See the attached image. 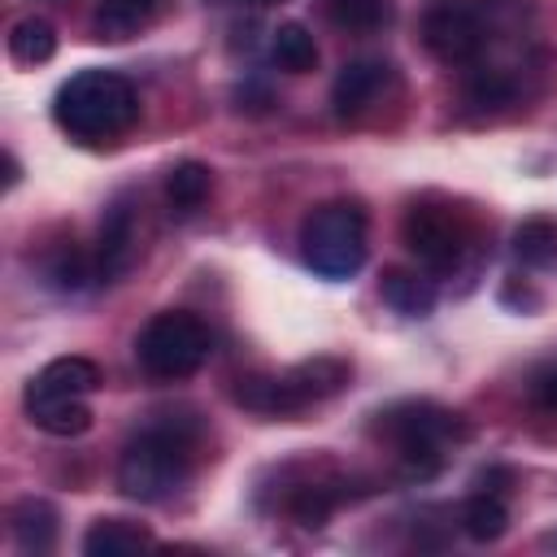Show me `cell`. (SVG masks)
Returning a JSON list of instances; mask_svg holds the SVG:
<instances>
[{
	"instance_id": "obj_29",
	"label": "cell",
	"mask_w": 557,
	"mask_h": 557,
	"mask_svg": "<svg viewBox=\"0 0 557 557\" xmlns=\"http://www.w3.org/2000/svg\"><path fill=\"white\" fill-rule=\"evenodd\" d=\"M252 4H278V0H252Z\"/></svg>"
},
{
	"instance_id": "obj_8",
	"label": "cell",
	"mask_w": 557,
	"mask_h": 557,
	"mask_svg": "<svg viewBox=\"0 0 557 557\" xmlns=\"http://www.w3.org/2000/svg\"><path fill=\"white\" fill-rule=\"evenodd\" d=\"M91 257H96V278H104V283H113L117 274L131 270V261H135V213H131L126 200L109 205V213L100 218V239H96Z\"/></svg>"
},
{
	"instance_id": "obj_26",
	"label": "cell",
	"mask_w": 557,
	"mask_h": 557,
	"mask_svg": "<svg viewBox=\"0 0 557 557\" xmlns=\"http://www.w3.org/2000/svg\"><path fill=\"white\" fill-rule=\"evenodd\" d=\"M509 100H513V83L505 74H479L466 87V104H474V109H500Z\"/></svg>"
},
{
	"instance_id": "obj_23",
	"label": "cell",
	"mask_w": 557,
	"mask_h": 557,
	"mask_svg": "<svg viewBox=\"0 0 557 557\" xmlns=\"http://www.w3.org/2000/svg\"><path fill=\"white\" fill-rule=\"evenodd\" d=\"M505 527H509V509H505V500H500L496 492H474V496L461 505V531H466L470 540L492 544V540L505 535Z\"/></svg>"
},
{
	"instance_id": "obj_15",
	"label": "cell",
	"mask_w": 557,
	"mask_h": 557,
	"mask_svg": "<svg viewBox=\"0 0 557 557\" xmlns=\"http://www.w3.org/2000/svg\"><path fill=\"white\" fill-rule=\"evenodd\" d=\"M235 405L252 409V413H265V418H278V413H300V400L296 392L287 387L283 374H244L235 379Z\"/></svg>"
},
{
	"instance_id": "obj_11",
	"label": "cell",
	"mask_w": 557,
	"mask_h": 557,
	"mask_svg": "<svg viewBox=\"0 0 557 557\" xmlns=\"http://www.w3.org/2000/svg\"><path fill=\"white\" fill-rule=\"evenodd\" d=\"M348 492H344V483L339 479H300V483H292L287 487V496H283V509L300 522V527H309V531H318V527H326V518L335 513V505L344 500Z\"/></svg>"
},
{
	"instance_id": "obj_5",
	"label": "cell",
	"mask_w": 557,
	"mask_h": 557,
	"mask_svg": "<svg viewBox=\"0 0 557 557\" xmlns=\"http://www.w3.org/2000/svg\"><path fill=\"white\" fill-rule=\"evenodd\" d=\"M213 335L196 313L165 309L135 335V357L152 379H187L209 361Z\"/></svg>"
},
{
	"instance_id": "obj_25",
	"label": "cell",
	"mask_w": 557,
	"mask_h": 557,
	"mask_svg": "<svg viewBox=\"0 0 557 557\" xmlns=\"http://www.w3.org/2000/svg\"><path fill=\"white\" fill-rule=\"evenodd\" d=\"M48 278H52V287H61V292H78V287H87V283H96V257H87V252H78V248H57V257L48 261Z\"/></svg>"
},
{
	"instance_id": "obj_14",
	"label": "cell",
	"mask_w": 557,
	"mask_h": 557,
	"mask_svg": "<svg viewBox=\"0 0 557 557\" xmlns=\"http://www.w3.org/2000/svg\"><path fill=\"white\" fill-rule=\"evenodd\" d=\"M379 296H383L387 309H396V313H405V318H426V313L435 309V287H431V278H422L418 270H405V265L383 270Z\"/></svg>"
},
{
	"instance_id": "obj_19",
	"label": "cell",
	"mask_w": 557,
	"mask_h": 557,
	"mask_svg": "<svg viewBox=\"0 0 557 557\" xmlns=\"http://www.w3.org/2000/svg\"><path fill=\"white\" fill-rule=\"evenodd\" d=\"M513 257L531 270H553L557 265V222L553 218H527L513 231Z\"/></svg>"
},
{
	"instance_id": "obj_22",
	"label": "cell",
	"mask_w": 557,
	"mask_h": 557,
	"mask_svg": "<svg viewBox=\"0 0 557 557\" xmlns=\"http://www.w3.org/2000/svg\"><path fill=\"white\" fill-rule=\"evenodd\" d=\"M270 57H274V65L287 70V74H309V70L318 65V44H313L309 26L283 22V26L274 30V39H270Z\"/></svg>"
},
{
	"instance_id": "obj_24",
	"label": "cell",
	"mask_w": 557,
	"mask_h": 557,
	"mask_svg": "<svg viewBox=\"0 0 557 557\" xmlns=\"http://www.w3.org/2000/svg\"><path fill=\"white\" fill-rule=\"evenodd\" d=\"M52 52H57V30H52V22H44V17H22V22H13V30H9V57H13L17 65H44V61H52Z\"/></svg>"
},
{
	"instance_id": "obj_17",
	"label": "cell",
	"mask_w": 557,
	"mask_h": 557,
	"mask_svg": "<svg viewBox=\"0 0 557 557\" xmlns=\"http://www.w3.org/2000/svg\"><path fill=\"white\" fill-rule=\"evenodd\" d=\"M139 548H152V535H148V527L126 522V518H96L83 535L87 557H126Z\"/></svg>"
},
{
	"instance_id": "obj_28",
	"label": "cell",
	"mask_w": 557,
	"mask_h": 557,
	"mask_svg": "<svg viewBox=\"0 0 557 557\" xmlns=\"http://www.w3.org/2000/svg\"><path fill=\"white\" fill-rule=\"evenodd\" d=\"M17 178H22V165H17V157H13V152H4V183L13 187Z\"/></svg>"
},
{
	"instance_id": "obj_12",
	"label": "cell",
	"mask_w": 557,
	"mask_h": 557,
	"mask_svg": "<svg viewBox=\"0 0 557 557\" xmlns=\"http://www.w3.org/2000/svg\"><path fill=\"white\" fill-rule=\"evenodd\" d=\"M100 387V366L91 357H57L48 361L30 383L26 392H48V396H91Z\"/></svg>"
},
{
	"instance_id": "obj_3",
	"label": "cell",
	"mask_w": 557,
	"mask_h": 557,
	"mask_svg": "<svg viewBox=\"0 0 557 557\" xmlns=\"http://www.w3.org/2000/svg\"><path fill=\"white\" fill-rule=\"evenodd\" d=\"M191 474V440L178 426H148L139 431L117 461V487L122 496L139 505L170 500Z\"/></svg>"
},
{
	"instance_id": "obj_27",
	"label": "cell",
	"mask_w": 557,
	"mask_h": 557,
	"mask_svg": "<svg viewBox=\"0 0 557 557\" xmlns=\"http://www.w3.org/2000/svg\"><path fill=\"white\" fill-rule=\"evenodd\" d=\"M531 396H535L540 409H553V413H557V357H553L548 366L535 370V379H531Z\"/></svg>"
},
{
	"instance_id": "obj_7",
	"label": "cell",
	"mask_w": 557,
	"mask_h": 557,
	"mask_svg": "<svg viewBox=\"0 0 557 557\" xmlns=\"http://www.w3.org/2000/svg\"><path fill=\"white\" fill-rule=\"evenodd\" d=\"M422 44L444 65H474L483 57L487 26L466 0H435L422 13Z\"/></svg>"
},
{
	"instance_id": "obj_4",
	"label": "cell",
	"mask_w": 557,
	"mask_h": 557,
	"mask_svg": "<svg viewBox=\"0 0 557 557\" xmlns=\"http://www.w3.org/2000/svg\"><path fill=\"white\" fill-rule=\"evenodd\" d=\"M366 209L357 200H326L300 222V257L322 278H352L366 265Z\"/></svg>"
},
{
	"instance_id": "obj_18",
	"label": "cell",
	"mask_w": 557,
	"mask_h": 557,
	"mask_svg": "<svg viewBox=\"0 0 557 557\" xmlns=\"http://www.w3.org/2000/svg\"><path fill=\"white\" fill-rule=\"evenodd\" d=\"M209 187H213V170L200 165V161H178L170 174H165V205L174 218H191L205 200H209Z\"/></svg>"
},
{
	"instance_id": "obj_10",
	"label": "cell",
	"mask_w": 557,
	"mask_h": 557,
	"mask_svg": "<svg viewBox=\"0 0 557 557\" xmlns=\"http://www.w3.org/2000/svg\"><path fill=\"white\" fill-rule=\"evenodd\" d=\"M22 405H26V418L44 431V435H83L91 426V409L83 396H48V392H22Z\"/></svg>"
},
{
	"instance_id": "obj_2",
	"label": "cell",
	"mask_w": 557,
	"mask_h": 557,
	"mask_svg": "<svg viewBox=\"0 0 557 557\" xmlns=\"http://www.w3.org/2000/svg\"><path fill=\"white\" fill-rule=\"evenodd\" d=\"M379 435L392 440L396 461L409 479H431L444 466L448 444L466 440L470 426L461 422V413L431 405V400H400L387 413H379Z\"/></svg>"
},
{
	"instance_id": "obj_20",
	"label": "cell",
	"mask_w": 557,
	"mask_h": 557,
	"mask_svg": "<svg viewBox=\"0 0 557 557\" xmlns=\"http://www.w3.org/2000/svg\"><path fill=\"white\" fill-rule=\"evenodd\" d=\"M322 4H326V17L348 35H374L396 13L392 0H322Z\"/></svg>"
},
{
	"instance_id": "obj_9",
	"label": "cell",
	"mask_w": 557,
	"mask_h": 557,
	"mask_svg": "<svg viewBox=\"0 0 557 557\" xmlns=\"http://www.w3.org/2000/svg\"><path fill=\"white\" fill-rule=\"evenodd\" d=\"M387 78H392V65H383V61H348V65L335 74V87H331L335 113H339V117L366 113V109L383 96Z\"/></svg>"
},
{
	"instance_id": "obj_13",
	"label": "cell",
	"mask_w": 557,
	"mask_h": 557,
	"mask_svg": "<svg viewBox=\"0 0 557 557\" xmlns=\"http://www.w3.org/2000/svg\"><path fill=\"white\" fill-rule=\"evenodd\" d=\"M348 374H352L348 361H339V357H313V361H300L296 370H287L283 379H287V387L296 392V400L305 409V405H318V400L344 392Z\"/></svg>"
},
{
	"instance_id": "obj_21",
	"label": "cell",
	"mask_w": 557,
	"mask_h": 557,
	"mask_svg": "<svg viewBox=\"0 0 557 557\" xmlns=\"http://www.w3.org/2000/svg\"><path fill=\"white\" fill-rule=\"evenodd\" d=\"M157 0H100L91 13V26L100 39H131L148 17H152Z\"/></svg>"
},
{
	"instance_id": "obj_1",
	"label": "cell",
	"mask_w": 557,
	"mask_h": 557,
	"mask_svg": "<svg viewBox=\"0 0 557 557\" xmlns=\"http://www.w3.org/2000/svg\"><path fill=\"white\" fill-rule=\"evenodd\" d=\"M52 117L83 144H109L139 117V96L117 70H78L52 96Z\"/></svg>"
},
{
	"instance_id": "obj_16",
	"label": "cell",
	"mask_w": 557,
	"mask_h": 557,
	"mask_svg": "<svg viewBox=\"0 0 557 557\" xmlns=\"http://www.w3.org/2000/svg\"><path fill=\"white\" fill-rule=\"evenodd\" d=\"M9 531H13L22 553H48L57 540V509L39 496H22L9 509Z\"/></svg>"
},
{
	"instance_id": "obj_6",
	"label": "cell",
	"mask_w": 557,
	"mask_h": 557,
	"mask_svg": "<svg viewBox=\"0 0 557 557\" xmlns=\"http://www.w3.org/2000/svg\"><path fill=\"white\" fill-rule=\"evenodd\" d=\"M400 239L405 248L435 274H448L461 265V252H466V222L453 205H440V200H413L400 218Z\"/></svg>"
}]
</instances>
